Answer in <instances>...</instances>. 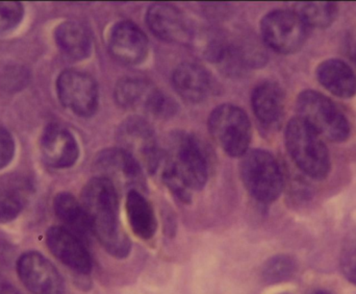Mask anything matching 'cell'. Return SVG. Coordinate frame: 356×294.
Listing matches in <instances>:
<instances>
[{"label":"cell","mask_w":356,"mask_h":294,"mask_svg":"<svg viewBox=\"0 0 356 294\" xmlns=\"http://www.w3.org/2000/svg\"><path fill=\"white\" fill-rule=\"evenodd\" d=\"M81 203L92 233L104 249L117 259L129 257L131 241L121 226L116 186L104 176H96L83 187Z\"/></svg>","instance_id":"obj_1"},{"label":"cell","mask_w":356,"mask_h":294,"mask_svg":"<svg viewBox=\"0 0 356 294\" xmlns=\"http://www.w3.org/2000/svg\"><path fill=\"white\" fill-rule=\"evenodd\" d=\"M163 170L171 172L192 191L204 188L209 178V164L201 144L186 132H175L162 153Z\"/></svg>","instance_id":"obj_2"},{"label":"cell","mask_w":356,"mask_h":294,"mask_svg":"<svg viewBox=\"0 0 356 294\" xmlns=\"http://www.w3.org/2000/svg\"><path fill=\"white\" fill-rule=\"evenodd\" d=\"M286 149L297 167L315 180H323L332 168L330 150L321 136L299 117L289 121L284 134Z\"/></svg>","instance_id":"obj_3"},{"label":"cell","mask_w":356,"mask_h":294,"mask_svg":"<svg viewBox=\"0 0 356 294\" xmlns=\"http://www.w3.org/2000/svg\"><path fill=\"white\" fill-rule=\"evenodd\" d=\"M297 117L322 138L332 142L346 141L350 135L348 119L330 98L315 90H305L296 100Z\"/></svg>","instance_id":"obj_4"},{"label":"cell","mask_w":356,"mask_h":294,"mask_svg":"<svg viewBox=\"0 0 356 294\" xmlns=\"http://www.w3.org/2000/svg\"><path fill=\"white\" fill-rule=\"evenodd\" d=\"M241 178L251 196L259 203H270L280 196L284 176L273 155L264 149L248 150L242 157Z\"/></svg>","instance_id":"obj_5"},{"label":"cell","mask_w":356,"mask_h":294,"mask_svg":"<svg viewBox=\"0 0 356 294\" xmlns=\"http://www.w3.org/2000/svg\"><path fill=\"white\" fill-rule=\"evenodd\" d=\"M209 131L216 144L232 157H242L249 150L252 137L248 115L234 105L217 107L209 114Z\"/></svg>","instance_id":"obj_6"},{"label":"cell","mask_w":356,"mask_h":294,"mask_svg":"<svg viewBox=\"0 0 356 294\" xmlns=\"http://www.w3.org/2000/svg\"><path fill=\"white\" fill-rule=\"evenodd\" d=\"M309 27L294 10H275L261 21L264 43L280 54L299 52L309 37Z\"/></svg>","instance_id":"obj_7"},{"label":"cell","mask_w":356,"mask_h":294,"mask_svg":"<svg viewBox=\"0 0 356 294\" xmlns=\"http://www.w3.org/2000/svg\"><path fill=\"white\" fill-rule=\"evenodd\" d=\"M116 139L119 147L129 153L144 170L156 173L162 163V153L147 121L138 115L129 116L119 125Z\"/></svg>","instance_id":"obj_8"},{"label":"cell","mask_w":356,"mask_h":294,"mask_svg":"<svg viewBox=\"0 0 356 294\" xmlns=\"http://www.w3.org/2000/svg\"><path fill=\"white\" fill-rule=\"evenodd\" d=\"M58 98L65 108L77 116L95 114L99 104V92L95 79L83 71L68 69L56 81Z\"/></svg>","instance_id":"obj_9"},{"label":"cell","mask_w":356,"mask_h":294,"mask_svg":"<svg viewBox=\"0 0 356 294\" xmlns=\"http://www.w3.org/2000/svg\"><path fill=\"white\" fill-rule=\"evenodd\" d=\"M95 169L99 176L110 180L113 184L123 183L129 191L146 190L145 176L142 166L120 147H113L100 151L94 160Z\"/></svg>","instance_id":"obj_10"},{"label":"cell","mask_w":356,"mask_h":294,"mask_svg":"<svg viewBox=\"0 0 356 294\" xmlns=\"http://www.w3.org/2000/svg\"><path fill=\"white\" fill-rule=\"evenodd\" d=\"M17 272L33 294H64V281L54 264L37 252L23 254L17 262Z\"/></svg>","instance_id":"obj_11"},{"label":"cell","mask_w":356,"mask_h":294,"mask_svg":"<svg viewBox=\"0 0 356 294\" xmlns=\"http://www.w3.org/2000/svg\"><path fill=\"white\" fill-rule=\"evenodd\" d=\"M146 22L154 35L168 43L188 45L194 40L190 20L172 4H152L146 13Z\"/></svg>","instance_id":"obj_12"},{"label":"cell","mask_w":356,"mask_h":294,"mask_svg":"<svg viewBox=\"0 0 356 294\" xmlns=\"http://www.w3.org/2000/svg\"><path fill=\"white\" fill-rule=\"evenodd\" d=\"M108 49L115 60L127 66H137L146 60L149 52L147 36L136 23L120 21L113 26Z\"/></svg>","instance_id":"obj_13"},{"label":"cell","mask_w":356,"mask_h":294,"mask_svg":"<svg viewBox=\"0 0 356 294\" xmlns=\"http://www.w3.org/2000/svg\"><path fill=\"white\" fill-rule=\"evenodd\" d=\"M48 249L64 265L81 274L92 270V259L83 240L65 226H52L46 233Z\"/></svg>","instance_id":"obj_14"},{"label":"cell","mask_w":356,"mask_h":294,"mask_svg":"<svg viewBox=\"0 0 356 294\" xmlns=\"http://www.w3.org/2000/svg\"><path fill=\"white\" fill-rule=\"evenodd\" d=\"M162 92L149 79L127 77L119 79L115 87L117 104L127 110L143 111L152 116Z\"/></svg>","instance_id":"obj_15"},{"label":"cell","mask_w":356,"mask_h":294,"mask_svg":"<svg viewBox=\"0 0 356 294\" xmlns=\"http://www.w3.org/2000/svg\"><path fill=\"white\" fill-rule=\"evenodd\" d=\"M41 150L48 165L68 168L76 163L79 147L74 136L58 125H48L41 138Z\"/></svg>","instance_id":"obj_16"},{"label":"cell","mask_w":356,"mask_h":294,"mask_svg":"<svg viewBox=\"0 0 356 294\" xmlns=\"http://www.w3.org/2000/svg\"><path fill=\"white\" fill-rule=\"evenodd\" d=\"M172 84L180 98L192 104L204 102L213 88L209 71L192 62L178 65L172 75Z\"/></svg>","instance_id":"obj_17"},{"label":"cell","mask_w":356,"mask_h":294,"mask_svg":"<svg viewBox=\"0 0 356 294\" xmlns=\"http://www.w3.org/2000/svg\"><path fill=\"white\" fill-rule=\"evenodd\" d=\"M251 106L265 129H277L284 114V93L275 82H264L253 90Z\"/></svg>","instance_id":"obj_18"},{"label":"cell","mask_w":356,"mask_h":294,"mask_svg":"<svg viewBox=\"0 0 356 294\" xmlns=\"http://www.w3.org/2000/svg\"><path fill=\"white\" fill-rule=\"evenodd\" d=\"M316 77L322 87L337 98H353L356 94V73L340 59L323 61L316 69Z\"/></svg>","instance_id":"obj_19"},{"label":"cell","mask_w":356,"mask_h":294,"mask_svg":"<svg viewBox=\"0 0 356 294\" xmlns=\"http://www.w3.org/2000/svg\"><path fill=\"white\" fill-rule=\"evenodd\" d=\"M127 213L129 224L136 236L149 240L158 230V220L152 203L142 192L131 190L127 196Z\"/></svg>","instance_id":"obj_20"},{"label":"cell","mask_w":356,"mask_h":294,"mask_svg":"<svg viewBox=\"0 0 356 294\" xmlns=\"http://www.w3.org/2000/svg\"><path fill=\"white\" fill-rule=\"evenodd\" d=\"M54 36L58 47L69 58L81 61L91 54V36L81 23L75 21L63 22L56 27Z\"/></svg>","instance_id":"obj_21"},{"label":"cell","mask_w":356,"mask_h":294,"mask_svg":"<svg viewBox=\"0 0 356 294\" xmlns=\"http://www.w3.org/2000/svg\"><path fill=\"white\" fill-rule=\"evenodd\" d=\"M54 212L65 224V228L83 240L92 233L89 220L81 203L71 193L60 192L54 201Z\"/></svg>","instance_id":"obj_22"},{"label":"cell","mask_w":356,"mask_h":294,"mask_svg":"<svg viewBox=\"0 0 356 294\" xmlns=\"http://www.w3.org/2000/svg\"><path fill=\"white\" fill-rule=\"evenodd\" d=\"M295 12L312 29H327L336 21L339 6L336 2H299Z\"/></svg>","instance_id":"obj_23"},{"label":"cell","mask_w":356,"mask_h":294,"mask_svg":"<svg viewBox=\"0 0 356 294\" xmlns=\"http://www.w3.org/2000/svg\"><path fill=\"white\" fill-rule=\"evenodd\" d=\"M295 270L296 264L292 258L286 255H278L266 262L261 276L267 284H277L292 278Z\"/></svg>","instance_id":"obj_24"},{"label":"cell","mask_w":356,"mask_h":294,"mask_svg":"<svg viewBox=\"0 0 356 294\" xmlns=\"http://www.w3.org/2000/svg\"><path fill=\"white\" fill-rule=\"evenodd\" d=\"M24 195L15 186H0V224L12 222L22 211Z\"/></svg>","instance_id":"obj_25"},{"label":"cell","mask_w":356,"mask_h":294,"mask_svg":"<svg viewBox=\"0 0 356 294\" xmlns=\"http://www.w3.org/2000/svg\"><path fill=\"white\" fill-rule=\"evenodd\" d=\"M24 8L20 2H0V33L12 31L22 20Z\"/></svg>","instance_id":"obj_26"},{"label":"cell","mask_w":356,"mask_h":294,"mask_svg":"<svg viewBox=\"0 0 356 294\" xmlns=\"http://www.w3.org/2000/svg\"><path fill=\"white\" fill-rule=\"evenodd\" d=\"M341 268L347 280L356 285V231L347 237L343 247Z\"/></svg>","instance_id":"obj_27"},{"label":"cell","mask_w":356,"mask_h":294,"mask_svg":"<svg viewBox=\"0 0 356 294\" xmlns=\"http://www.w3.org/2000/svg\"><path fill=\"white\" fill-rule=\"evenodd\" d=\"M15 141L10 132L0 127V169L8 166L14 157Z\"/></svg>","instance_id":"obj_28"},{"label":"cell","mask_w":356,"mask_h":294,"mask_svg":"<svg viewBox=\"0 0 356 294\" xmlns=\"http://www.w3.org/2000/svg\"><path fill=\"white\" fill-rule=\"evenodd\" d=\"M314 294H330V293H327V291H317V293H314Z\"/></svg>","instance_id":"obj_29"},{"label":"cell","mask_w":356,"mask_h":294,"mask_svg":"<svg viewBox=\"0 0 356 294\" xmlns=\"http://www.w3.org/2000/svg\"><path fill=\"white\" fill-rule=\"evenodd\" d=\"M0 294H17L16 293H13V291H2Z\"/></svg>","instance_id":"obj_30"}]
</instances>
